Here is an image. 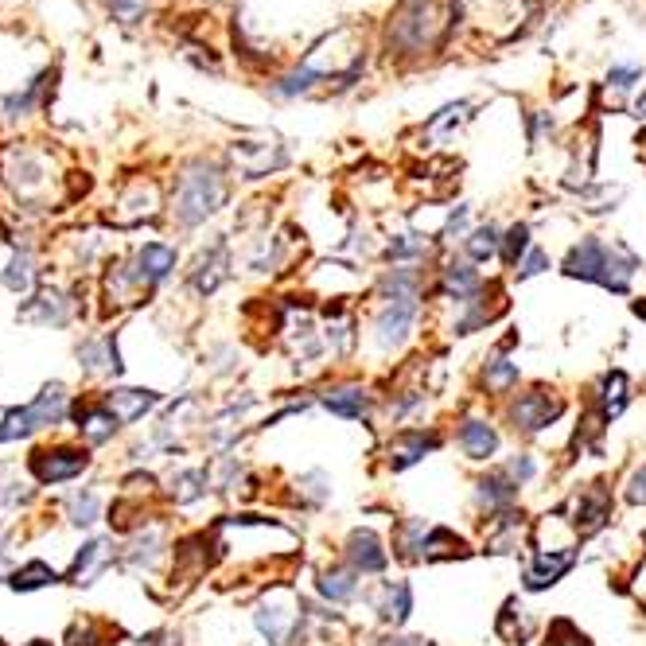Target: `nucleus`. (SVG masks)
Here are the masks:
<instances>
[{
  "label": "nucleus",
  "mask_w": 646,
  "mask_h": 646,
  "mask_svg": "<svg viewBox=\"0 0 646 646\" xmlns=\"http://www.w3.org/2000/svg\"><path fill=\"white\" fill-rule=\"evenodd\" d=\"M611 506H615V499H611L608 483H588L573 495V518L569 522L580 538H592L611 522Z\"/></svg>",
  "instance_id": "nucleus-5"
},
{
  "label": "nucleus",
  "mask_w": 646,
  "mask_h": 646,
  "mask_svg": "<svg viewBox=\"0 0 646 646\" xmlns=\"http://www.w3.org/2000/svg\"><path fill=\"white\" fill-rule=\"evenodd\" d=\"M639 78H643V71H639V67H611V71H608V82L615 86V90H631Z\"/></svg>",
  "instance_id": "nucleus-46"
},
{
  "label": "nucleus",
  "mask_w": 646,
  "mask_h": 646,
  "mask_svg": "<svg viewBox=\"0 0 646 646\" xmlns=\"http://www.w3.org/2000/svg\"><path fill=\"white\" fill-rule=\"evenodd\" d=\"M378 296L382 300H405V296H421V269L413 265H397V269H386L378 277Z\"/></svg>",
  "instance_id": "nucleus-24"
},
{
  "label": "nucleus",
  "mask_w": 646,
  "mask_h": 646,
  "mask_svg": "<svg viewBox=\"0 0 646 646\" xmlns=\"http://www.w3.org/2000/svg\"><path fill=\"white\" fill-rule=\"evenodd\" d=\"M71 514H74L71 518L74 526H90V522L98 518V499H94L90 491H86V495H78V499L71 503Z\"/></svg>",
  "instance_id": "nucleus-42"
},
{
  "label": "nucleus",
  "mask_w": 646,
  "mask_h": 646,
  "mask_svg": "<svg viewBox=\"0 0 646 646\" xmlns=\"http://www.w3.org/2000/svg\"><path fill=\"white\" fill-rule=\"evenodd\" d=\"M464 226H467V207L460 203V207L448 215V226H444V234H440V238H444V242H452L456 234H464Z\"/></svg>",
  "instance_id": "nucleus-47"
},
{
  "label": "nucleus",
  "mask_w": 646,
  "mask_h": 646,
  "mask_svg": "<svg viewBox=\"0 0 646 646\" xmlns=\"http://www.w3.org/2000/svg\"><path fill=\"white\" fill-rule=\"evenodd\" d=\"M207 483H211V479H207V471H199V467H195V471H180V475H176V487H180V491H176V503H195V499H203V495H207Z\"/></svg>",
  "instance_id": "nucleus-33"
},
{
  "label": "nucleus",
  "mask_w": 646,
  "mask_h": 646,
  "mask_svg": "<svg viewBox=\"0 0 646 646\" xmlns=\"http://www.w3.org/2000/svg\"><path fill=\"white\" fill-rule=\"evenodd\" d=\"M545 269H549V253L530 250L526 253V261L514 269V277H518V281H530V277H538V273H545Z\"/></svg>",
  "instance_id": "nucleus-41"
},
{
  "label": "nucleus",
  "mask_w": 646,
  "mask_h": 646,
  "mask_svg": "<svg viewBox=\"0 0 646 646\" xmlns=\"http://www.w3.org/2000/svg\"><path fill=\"white\" fill-rule=\"evenodd\" d=\"M253 623H257V631L273 646H288L300 635L304 615H296L292 608H281V604H261V608L253 611Z\"/></svg>",
  "instance_id": "nucleus-14"
},
{
  "label": "nucleus",
  "mask_w": 646,
  "mask_h": 646,
  "mask_svg": "<svg viewBox=\"0 0 646 646\" xmlns=\"http://www.w3.org/2000/svg\"><path fill=\"white\" fill-rule=\"evenodd\" d=\"M627 401H631V378L623 374V370H608L604 378H600V386H596V405H600V421L611 425L623 409H627Z\"/></svg>",
  "instance_id": "nucleus-16"
},
{
  "label": "nucleus",
  "mask_w": 646,
  "mask_h": 646,
  "mask_svg": "<svg viewBox=\"0 0 646 646\" xmlns=\"http://www.w3.org/2000/svg\"><path fill=\"white\" fill-rule=\"evenodd\" d=\"M421 320V296H405V300H386L374 316V343L382 351H401L413 339V327Z\"/></svg>",
  "instance_id": "nucleus-4"
},
{
  "label": "nucleus",
  "mask_w": 646,
  "mask_h": 646,
  "mask_svg": "<svg viewBox=\"0 0 646 646\" xmlns=\"http://www.w3.org/2000/svg\"><path fill=\"white\" fill-rule=\"evenodd\" d=\"M43 78H47V74H39L36 82H28V90H24V94H12V98H4V102H0L4 117H24L28 109L36 106L39 90H43Z\"/></svg>",
  "instance_id": "nucleus-36"
},
{
  "label": "nucleus",
  "mask_w": 646,
  "mask_h": 646,
  "mask_svg": "<svg viewBox=\"0 0 646 646\" xmlns=\"http://www.w3.org/2000/svg\"><path fill=\"white\" fill-rule=\"evenodd\" d=\"M483 288L487 285H483V277H479V269H475L471 261H448V265L440 269V285H436V292L460 308L467 300H475Z\"/></svg>",
  "instance_id": "nucleus-12"
},
{
  "label": "nucleus",
  "mask_w": 646,
  "mask_h": 646,
  "mask_svg": "<svg viewBox=\"0 0 646 646\" xmlns=\"http://www.w3.org/2000/svg\"><path fill=\"white\" fill-rule=\"evenodd\" d=\"M323 74L316 71V67H300V71H292L288 78H281L273 90L281 94V98H296V94H304V90H312L316 82H320Z\"/></svg>",
  "instance_id": "nucleus-35"
},
{
  "label": "nucleus",
  "mask_w": 646,
  "mask_h": 646,
  "mask_svg": "<svg viewBox=\"0 0 646 646\" xmlns=\"http://www.w3.org/2000/svg\"><path fill=\"white\" fill-rule=\"evenodd\" d=\"M429 522L425 518H405L401 526H397V557L401 561H425V538H429Z\"/></svg>",
  "instance_id": "nucleus-26"
},
{
  "label": "nucleus",
  "mask_w": 646,
  "mask_h": 646,
  "mask_svg": "<svg viewBox=\"0 0 646 646\" xmlns=\"http://www.w3.org/2000/svg\"><path fill=\"white\" fill-rule=\"evenodd\" d=\"M499 312H503V300H487V288H483L475 300L460 304V312L452 320V335H475V331H483L487 323L495 320Z\"/></svg>",
  "instance_id": "nucleus-19"
},
{
  "label": "nucleus",
  "mask_w": 646,
  "mask_h": 646,
  "mask_svg": "<svg viewBox=\"0 0 646 646\" xmlns=\"http://www.w3.org/2000/svg\"><path fill=\"white\" fill-rule=\"evenodd\" d=\"M28 467L39 483H63L90 467V452L86 448H43L28 460Z\"/></svg>",
  "instance_id": "nucleus-8"
},
{
  "label": "nucleus",
  "mask_w": 646,
  "mask_h": 646,
  "mask_svg": "<svg viewBox=\"0 0 646 646\" xmlns=\"http://www.w3.org/2000/svg\"><path fill=\"white\" fill-rule=\"evenodd\" d=\"M74 417H78V429H82V436H86L90 444H102V440H109L113 432L121 429V421L113 417V409H109L106 401H98V405H78Z\"/></svg>",
  "instance_id": "nucleus-22"
},
{
  "label": "nucleus",
  "mask_w": 646,
  "mask_h": 646,
  "mask_svg": "<svg viewBox=\"0 0 646 646\" xmlns=\"http://www.w3.org/2000/svg\"><path fill=\"white\" fill-rule=\"evenodd\" d=\"M59 580V573L51 569V565H43V561H32V565H24L20 573H12V588L16 592H36V588H43V584H55Z\"/></svg>",
  "instance_id": "nucleus-32"
},
{
  "label": "nucleus",
  "mask_w": 646,
  "mask_h": 646,
  "mask_svg": "<svg viewBox=\"0 0 646 646\" xmlns=\"http://www.w3.org/2000/svg\"><path fill=\"white\" fill-rule=\"evenodd\" d=\"M316 401H320L331 417H343V421H370V413H374V394L355 386V382L323 386L320 394H316Z\"/></svg>",
  "instance_id": "nucleus-9"
},
{
  "label": "nucleus",
  "mask_w": 646,
  "mask_h": 646,
  "mask_svg": "<svg viewBox=\"0 0 646 646\" xmlns=\"http://www.w3.org/2000/svg\"><path fill=\"white\" fill-rule=\"evenodd\" d=\"M316 592L327 604H351L359 596V573L351 565H331L316 576Z\"/></svg>",
  "instance_id": "nucleus-18"
},
{
  "label": "nucleus",
  "mask_w": 646,
  "mask_h": 646,
  "mask_svg": "<svg viewBox=\"0 0 646 646\" xmlns=\"http://www.w3.org/2000/svg\"><path fill=\"white\" fill-rule=\"evenodd\" d=\"M506 475L522 487V483H530L534 475H538V464H534V456L530 452H518V456H510V464H506Z\"/></svg>",
  "instance_id": "nucleus-39"
},
{
  "label": "nucleus",
  "mask_w": 646,
  "mask_h": 646,
  "mask_svg": "<svg viewBox=\"0 0 646 646\" xmlns=\"http://www.w3.org/2000/svg\"><path fill=\"white\" fill-rule=\"evenodd\" d=\"M102 541H90V545H82V553L74 557V576H90V569L102 561Z\"/></svg>",
  "instance_id": "nucleus-44"
},
{
  "label": "nucleus",
  "mask_w": 646,
  "mask_h": 646,
  "mask_svg": "<svg viewBox=\"0 0 646 646\" xmlns=\"http://www.w3.org/2000/svg\"><path fill=\"white\" fill-rule=\"evenodd\" d=\"M565 417V401L545 390V386H534V390H522L506 401V421L518 436H541L545 429H553L557 421Z\"/></svg>",
  "instance_id": "nucleus-3"
},
{
  "label": "nucleus",
  "mask_w": 646,
  "mask_h": 646,
  "mask_svg": "<svg viewBox=\"0 0 646 646\" xmlns=\"http://www.w3.org/2000/svg\"><path fill=\"white\" fill-rule=\"evenodd\" d=\"M172 269H176V250H172V246H164V242H148V246H141V253H137V281H141V285H160V281H168Z\"/></svg>",
  "instance_id": "nucleus-17"
},
{
  "label": "nucleus",
  "mask_w": 646,
  "mask_h": 646,
  "mask_svg": "<svg viewBox=\"0 0 646 646\" xmlns=\"http://www.w3.org/2000/svg\"><path fill=\"white\" fill-rule=\"evenodd\" d=\"M374 611H378V619L386 627H394V631L405 627L409 615H413V584L409 580H386L382 592H378V600H374Z\"/></svg>",
  "instance_id": "nucleus-15"
},
{
  "label": "nucleus",
  "mask_w": 646,
  "mask_h": 646,
  "mask_svg": "<svg viewBox=\"0 0 646 646\" xmlns=\"http://www.w3.org/2000/svg\"><path fill=\"white\" fill-rule=\"evenodd\" d=\"M541 646H596V643L576 627L573 619H549V627H545V643Z\"/></svg>",
  "instance_id": "nucleus-31"
},
{
  "label": "nucleus",
  "mask_w": 646,
  "mask_h": 646,
  "mask_svg": "<svg viewBox=\"0 0 646 646\" xmlns=\"http://www.w3.org/2000/svg\"><path fill=\"white\" fill-rule=\"evenodd\" d=\"M296 487H300V495H308L316 506L331 499V475L320 471V467H316V471H304V475L296 479Z\"/></svg>",
  "instance_id": "nucleus-34"
},
{
  "label": "nucleus",
  "mask_w": 646,
  "mask_h": 646,
  "mask_svg": "<svg viewBox=\"0 0 646 646\" xmlns=\"http://www.w3.org/2000/svg\"><path fill=\"white\" fill-rule=\"evenodd\" d=\"M565 277H573V281H588V285H600L615 292V296H627L631 292V281H635V273L643 269V261H639V253H631L627 246H608L604 238H580L569 257H565Z\"/></svg>",
  "instance_id": "nucleus-1"
},
{
  "label": "nucleus",
  "mask_w": 646,
  "mask_h": 646,
  "mask_svg": "<svg viewBox=\"0 0 646 646\" xmlns=\"http://www.w3.org/2000/svg\"><path fill=\"white\" fill-rule=\"evenodd\" d=\"M4 285L12 288V292H28L32 288V261L28 257H12L8 273H4Z\"/></svg>",
  "instance_id": "nucleus-38"
},
{
  "label": "nucleus",
  "mask_w": 646,
  "mask_h": 646,
  "mask_svg": "<svg viewBox=\"0 0 646 646\" xmlns=\"http://www.w3.org/2000/svg\"><path fill=\"white\" fill-rule=\"evenodd\" d=\"M635 113H639V117H646V94L639 98V102H635Z\"/></svg>",
  "instance_id": "nucleus-50"
},
{
  "label": "nucleus",
  "mask_w": 646,
  "mask_h": 646,
  "mask_svg": "<svg viewBox=\"0 0 646 646\" xmlns=\"http://www.w3.org/2000/svg\"><path fill=\"white\" fill-rule=\"evenodd\" d=\"M343 561L359 576H374V573H386L390 553H386V545H382V538L374 530L359 526V530H351L347 541H343Z\"/></svg>",
  "instance_id": "nucleus-10"
},
{
  "label": "nucleus",
  "mask_w": 646,
  "mask_h": 646,
  "mask_svg": "<svg viewBox=\"0 0 646 646\" xmlns=\"http://www.w3.org/2000/svg\"><path fill=\"white\" fill-rule=\"evenodd\" d=\"M464 246H467L471 265H483V261H491L495 253H503V234H499V226H495V222H487V226H479V230L467 238Z\"/></svg>",
  "instance_id": "nucleus-27"
},
{
  "label": "nucleus",
  "mask_w": 646,
  "mask_h": 646,
  "mask_svg": "<svg viewBox=\"0 0 646 646\" xmlns=\"http://www.w3.org/2000/svg\"><path fill=\"white\" fill-rule=\"evenodd\" d=\"M576 565V545H561V549H534V561L522 573V588L526 592H545L553 584H561L565 573Z\"/></svg>",
  "instance_id": "nucleus-7"
},
{
  "label": "nucleus",
  "mask_w": 646,
  "mask_h": 646,
  "mask_svg": "<svg viewBox=\"0 0 646 646\" xmlns=\"http://www.w3.org/2000/svg\"><path fill=\"white\" fill-rule=\"evenodd\" d=\"M36 413H32V405H24V409H8L4 413V421H0V444H8V440H24L28 432H36Z\"/></svg>",
  "instance_id": "nucleus-30"
},
{
  "label": "nucleus",
  "mask_w": 646,
  "mask_h": 646,
  "mask_svg": "<svg viewBox=\"0 0 646 646\" xmlns=\"http://www.w3.org/2000/svg\"><path fill=\"white\" fill-rule=\"evenodd\" d=\"M109 366H113V374H121V362H117V351H113V339H109ZM82 359H86V366H90V370H98V366H102V362H98V347H86V351H82Z\"/></svg>",
  "instance_id": "nucleus-48"
},
{
  "label": "nucleus",
  "mask_w": 646,
  "mask_h": 646,
  "mask_svg": "<svg viewBox=\"0 0 646 646\" xmlns=\"http://www.w3.org/2000/svg\"><path fill=\"white\" fill-rule=\"evenodd\" d=\"M109 8L121 24H137L144 16V0H109Z\"/></svg>",
  "instance_id": "nucleus-45"
},
{
  "label": "nucleus",
  "mask_w": 646,
  "mask_h": 646,
  "mask_svg": "<svg viewBox=\"0 0 646 646\" xmlns=\"http://www.w3.org/2000/svg\"><path fill=\"white\" fill-rule=\"evenodd\" d=\"M106 405L113 409V417L121 425H133V421H141L148 409L160 405V394H152V390H109Z\"/></svg>",
  "instance_id": "nucleus-21"
},
{
  "label": "nucleus",
  "mask_w": 646,
  "mask_h": 646,
  "mask_svg": "<svg viewBox=\"0 0 646 646\" xmlns=\"http://www.w3.org/2000/svg\"><path fill=\"white\" fill-rule=\"evenodd\" d=\"M226 199V180H222V168L207 164V160H195L187 164L176 187V218L183 226H199L215 215Z\"/></svg>",
  "instance_id": "nucleus-2"
},
{
  "label": "nucleus",
  "mask_w": 646,
  "mask_h": 646,
  "mask_svg": "<svg viewBox=\"0 0 646 646\" xmlns=\"http://www.w3.org/2000/svg\"><path fill=\"white\" fill-rule=\"evenodd\" d=\"M421 405H425V394H421V390H401V394L390 401V417H394V421H405V417H409L413 409H421Z\"/></svg>",
  "instance_id": "nucleus-40"
},
{
  "label": "nucleus",
  "mask_w": 646,
  "mask_h": 646,
  "mask_svg": "<svg viewBox=\"0 0 646 646\" xmlns=\"http://www.w3.org/2000/svg\"><path fill=\"white\" fill-rule=\"evenodd\" d=\"M32 413H36V425H59L67 417V390L63 386H47L32 401Z\"/></svg>",
  "instance_id": "nucleus-28"
},
{
  "label": "nucleus",
  "mask_w": 646,
  "mask_h": 646,
  "mask_svg": "<svg viewBox=\"0 0 646 646\" xmlns=\"http://www.w3.org/2000/svg\"><path fill=\"white\" fill-rule=\"evenodd\" d=\"M390 257L394 261H421V257H429V242H421V234H401L390 242Z\"/></svg>",
  "instance_id": "nucleus-37"
},
{
  "label": "nucleus",
  "mask_w": 646,
  "mask_h": 646,
  "mask_svg": "<svg viewBox=\"0 0 646 646\" xmlns=\"http://www.w3.org/2000/svg\"><path fill=\"white\" fill-rule=\"evenodd\" d=\"M623 499L631 506H646V464L631 471V479H627V487H623Z\"/></svg>",
  "instance_id": "nucleus-43"
},
{
  "label": "nucleus",
  "mask_w": 646,
  "mask_h": 646,
  "mask_svg": "<svg viewBox=\"0 0 646 646\" xmlns=\"http://www.w3.org/2000/svg\"><path fill=\"white\" fill-rule=\"evenodd\" d=\"M370 646H432L429 639H405V635H382V639H374Z\"/></svg>",
  "instance_id": "nucleus-49"
},
{
  "label": "nucleus",
  "mask_w": 646,
  "mask_h": 646,
  "mask_svg": "<svg viewBox=\"0 0 646 646\" xmlns=\"http://www.w3.org/2000/svg\"><path fill=\"white\" fill-rule=\"evenodd\" d=\"M495 631H499V639L503 643H526L534 631H538V623H534V615L522 608L518 600H506L503 611H499V623H495Z\"/></svg>",
  "instance_id": "nucleus-23"
},
{
  "label": "nucleus",
  "mask_w": 646,
  "mask_h": 646,
  "mask_svg": "<svg viewBox=\"0 0 646 646\" xmlns=\"http://www.w3.org/2000/svg\"><path fill=\"white\" fill-rule=\"evenodd\" d=\"M475 503L487 514H506L518 503V483L506 471H487L475 479Z\"/></svg>",
  "instance_id": "nucleus-13"
},
{
  "label": "nucleus",
  "mask_w": 646,
  "mask_h": 646,
  "mask_svg": "<svg viewBox=\"0 0 646 646\" xmlns=\"http://www.w3.org/2000/svg\"><path fill=\"white\" fill-rule=\"evenodd\" d=\"M530 250H534V246H530V226H526V222H514V226L503 234V253H499L506 261V269H518Z\"/></svg>",
  "instance_id": "nucleus-29"
},
{
  "label": "nucleus",
  "mask_w": 646,
  "mask_h": 646,
  "mask_svg": "<svg viewBox=\"0 0 646 646\" xmlns=\"http://www.w3.org/2000/svg\"><path fill=\"white\" fill-rule=\"evenodd\" d=\"M518 362L514 359H506V351H495L491 359L483 362V386L491 390L495 397H506L514 386H518Z\"/></svg>",
  "instance_id": "nucleus-25"
},
{
  "label": "nucleus",
  "mask_w": 646,
  "mask_h": 646,
  "mask_svg": "<svg viewBox=\"0 0 646 646\" xmlns=\"http://www.w3.org/2000/svg\"><path fill=\"white\" fill-rule=\"evenodd\" d=\"M456 444H460V452H464L467 460L487 464L491 456H499L503 436H499V429L491 421H483V417H464L460 429H456Z\"/></svg>",
  "instance_id": "nucleus-11"
},
{
  "label": "nucleus",
  "mask_w": 646,
  "mask_h": 646,
  "mask_svg": "<svg viewBox=\"0 0 646 646\" xmlns=\"http://www.w3.org/2000/svg\"><path fill=\"white\" fill-rule=\"evenodd\" d=\"M226 269H230V257H226V242H215L211 250L199 257L195 273H191V288L199 296H211L222 281H226Z\"/></svg>",
  "instance_id": "nucleus-20"
},
{
  "label": "nucleus",
  "mask_w": 646,
  "mask_h": 646,
  "mask_svg": "<svg viewBox=\"0 0 646 646\" xmlns=\"http://www.w3.org/2000/svg\"><path fill=\"white\" fill-rule=\"evenodd\" d=\"M444 448V436L436 429H397L386 444V467L390 471H409L413 464H421L425 456Z\"/></svg>",
  "instance_id": "nucleus-6"
}]
</instances>
